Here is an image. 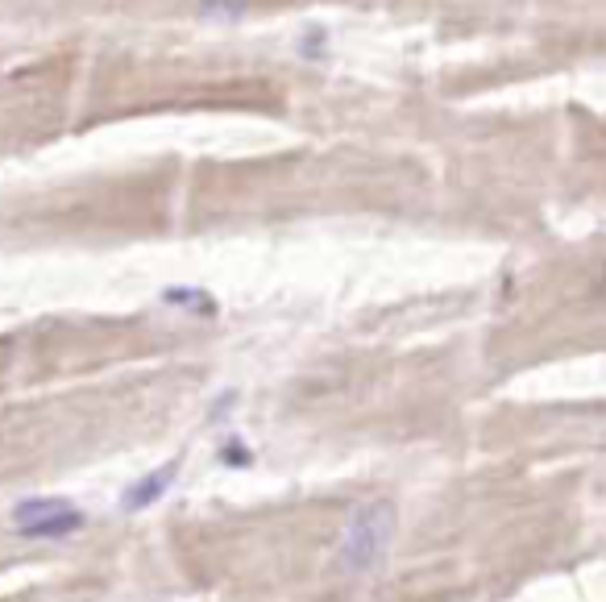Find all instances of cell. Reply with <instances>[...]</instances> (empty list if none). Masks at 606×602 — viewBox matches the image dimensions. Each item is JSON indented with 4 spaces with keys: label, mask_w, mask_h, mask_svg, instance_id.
Here are the masks:
<instances>
[{
    "label": "cell",
    "mask_w": 606,
    "mask_h": 602,
    "mask_svg": "<svg viewBox=\"0 0 606 602\" xmlns=\"http://www.w3.org/2000/svg\"><path fill=\"white\" fill-rule=\"evenodd\" d=\"M320 42H324V30H312V38L303 34V46H299V54H320Z\"/></svg>",
    "instance_id": "cell-8"
},
{
    "label": "cell",
    "mask_w": 606,
    "mask_h": 602,
    "mask_svg": "<svg viewBox=\"0 0 606 602\" xmlns=\"http://www.w3.org/2000/svg\"><path fill=\"white\" fill-rule=\"evenodd\" d=\"M250 0H200V17L208 21H241Z\"/></svg>",
    "instance_id": "cell-6"
},
{
    "label": "cell",
    "mask_w": 606,
    "mask_h": 602,
    "mask_svg": "<svg viewBox=\"0 0 606 602\" xmlns=\"http://www.w3.org/2000/svg\"><path fill=\"white\" fill-rule=\"evenodd\" d=\"M220 461L225 465H250L254 461V449L241 441V436H233V441H225V449H220Z\"/></svg>",
    "instance_id": "cell-7"
},
{
    "label": "cell",
    "mask_w": 606,
    "mask_h": 602,
    "mask_svg": "<svg viewBox=\"0 0 606 602\" xmlns=\"http://www.w3.org/2000/svg\"><path fill=\"white\" fill-rule=\"evenodd\" d=\"M88 524V515L79 511L75 503L71 507H63V511H50V515H38V519H30V524H21L17 532L25 536V540H63V536H71V532H79Z\"/></svg>",
    "instance_id": "cell-3"
},
{
    "label": "cell",
    "mask_w": 606,
    "mask_h": 602,
    "mask_svg": "<svg viewBox=\"0 0 606 602\" xmlns=\"http://www.w3.org/2000/svg\"><path fill=\"white\" fill-rule=\"evenodd\" d=\"M395 532H399V511L391 499H366L357 503L349 524L341 532V569L362 578V573H378L391 557V544H395Z\"/></svg>",
    "instance_id": "cell-1"
},
{
    "label": "cell",
    "mask_w": 606,
    "mask_h": 602,
    "mask_svg": "<svg viewBox=\"0 0 606 602\" xmlns=\"http://www.w3.org/2000/svg\"><path fill=\"white\" fill-rule=\"evenodd\" d=\"M162 304H171L179 312H191V316H216V299L204 287H167V291H162Z\"/></svg>",
    "instance_id": "cell-4"
},
{
    "label": "cell",
    "mask_w": 606,
    "mask_h": 602,
    "mask_svg": "<svg viewBox=\"0 0 606 602\" xmlns=\"http://www.w3.org/2000/svg\"><path fill=\"white\" fill-rule=\"evenodd\" d=\"M63 507H71V499H63V495H46V499H21V503L13 507V524L21 528V524H30V519L50 515V511H63Z\"/></svg>",
    "instance_id": "cell-5"
},
{
    "label": "cell",
    "mask_w": 606,
    "mask_h": 602,
    "mask_svg": "<svg viewBox=\"0 0 606 602\" xmlns=\"http://www.w3.org/2000/svg\"><path fill=\"white\" fill-rule=\"evenodd\" d=\"M175 478H179V461H167V465H158L154 474H142L137 482H129L121 490V511H146V507H154L175 486Z\"/></svg>",
    "instance_id": "cell-2"
}]
</instances>
